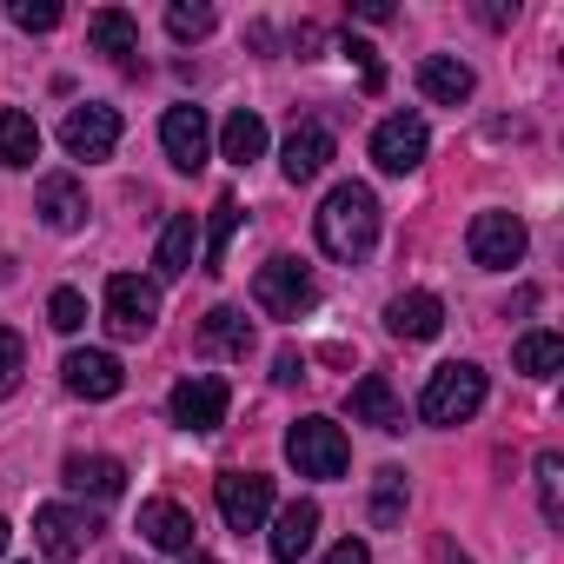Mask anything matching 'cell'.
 I'll list each match as a JSON object with an SVG mask.
<instances>
[{
    "label": "cell",
    "mask_w": 564,
    "mask_h": 564,
    "mask_svg": "<svg viewBox=\"0 0 564 564\" xmlns=\"http://www.w3.org/2000/svg\"><path fill=\"white\" fill-rule=\"evenodd\" d=\"M313 232H319V246L333 252V259H366L372 246H379V199H372V186H359V180H339L333 193H326V206L313 213Z\"/></svg>",
    "instance_id": "obj_1"
},
{
    "label": "cell",
    "mask_w": 564,
    "mask_h": 564,
    "mask_svg": "<svg viewBox=\"0 0 564 564\" xmlns=\"http://www.w3.org/2000/svg\"><path fill=\"white\" fill-rule=\"evenodd\" d=\"M478 405H485V372L465 366V359L438 366V372L425 379V392H419V419H425V425H465Z\"/></svg>",
    "instance_id": "obj_2"
},
{
    "label": "cell",
    "mask_w": 564,
    "mask_h": 564,
    "mask_svg": "<svg viewBox=\"0 0 564 564\" xmlns=\"http://www.w3.org/2000/svg\"><path fill=\"white\" fill-rule=\"evenodd\" d=\"M252 300H259V313H272V319H300V313L319 306V286H313V272H306L300 259H265V265L252 272Z\"/></svg>",
    "instance_id": "obj_3"
},
{
    "label": "cell",
    "mask_w": 564,
    "mask_h": 564,
    "mask_svg": "<svg viewBox=\"0 0 564 564\" xmlns=\"http://www.w3.org/2000/svg\"><path fill=\"white\" fill-rule=\"evenodd\" d=\"M286 458L300 465V478H346L352 445H346V432H339L333 419H300V425L286 432Z\"/></svg>",
    "instance_id": "obj_4"
},
{
    "label": "cell",
    "mask_w": 564,
    "mask_h": 564,
    "mask_svg": "<svg viewBox=\"0 0 564 564\" xmlns=\"http://www.w3.org/2000/svg\"><path fill=\"white\" fill-rule=\"evenodd\" d=\"M160 319V286L140 272H113L107 279V333L113 339H147Z\"/></svg>",
    "instance_id": "obj_5"
},
{
    "label": "cell",
    "mask_w": 564,
    "mask_h": 564,
    "mask_svg": "<svg viewBox=\"0 0 564 564\" xmlns=\"http://www.w3.org/2000/svg\"><path fill=\"white\" fill-rule=\"evenodd\" d=\"M94 538H100V518L80 511V505H41V511H34V544H41L47 557H61V564L87 557Z\"/></svg>",
    "instance_id": "obj_6"
},
{
    "label": "cell",
    "mask_w": 564,
    "mask_h": 564,
    "mask_svg": "<svg viewBox=\"0 0 564 564\" xmlns=\"http://www.w3.org/2000/svg\"><path fill=\"white\" fill-rule=\"evenodd\" d=\"M465 252H471V265H485V272L518 265V259H524V219H518V213H478L471 232H465Z\"/></svg>",
    "instance_id": "obj_7"
},
{
    "label": "cell",
    "mask_w": 564,
    "mask_h": 564,
    "mask_svg": "<svg viewBox=\"0 0 564 564\" xmlns=\"http://www.w3.org/2000/svg\"><path fill=\"white\" fill-rule=\"evenodd\" d=\"M226 405H232V386L213 379V372H193V379L173 386V425H186V432H219Z\"/></svg>",
    "instance_id": "obj_8"
},
{
    "label": "cell",
    "mask_w": 564,
    "mask_h": 564,
    "mask_svg": "<svg viewBox=\"0 0 564 564\" xmlns=\"http://www.w3.org/2000/svg\"><path fill=\"white\" fill-rule=\"evenodd\" d=\"M61 147H67L74 160H107V153L120 147V113H113V107H100V100L74 107V113L61 120Z\"/></svg>",
    "instance_id": "obj_9"
},
{
    "label": "cell",
    "mask_w": 564,
    "mask_h": 564,
    "mask_svg": "<svg viewBox=\"0 0 564 564\" xmlns=\"http://www.w3.org/2000/svg\"><path fill=\"white\" fill-rule=\"evenodd\" d=\"M219 518L232 531H259V518L272 511V478L265 471H219Z\"/></svg>",
    "instance_id": "obj_10"
},
{
    "label": "cell",
    "mask_w": 564,
    "mask_h": 564,
    "mask_svg": "<svg viewBox=\"0 0 564 564\" xmlns=\"http://www.w3.org/2000/svg\"><path fill=\"white\" fill-rule=\"evenodd\" d=\"M425 147H432V133H425L419 113H392V120H379V133H372V160H379L386 173H412V166L425 160Z\"/></svg>",
    "instance_id": "obj_11"
},
{
    "label": "cell",
    "mask_w": 564,
    "mask_h": 564,
    "mask_svg": "<svg viewBox=\"0 0 564 564\" xmlns=\"http://www.w3.org/2000/svg\"><path fill=\"white\" fill-rule=\"evenodd\" d=\"M206 107H166V120H160V147H166V160L180 166V173H199L206 166Z\"/></svg>",
    "instance_id": "obj_12"
},
{
    "label": "cell",
    "mask_w": 564,
    "mask_h": 564,
    "mask_svg": "<svg viewBox=\"0 0 564 564\" xmlns=\"http://www.w3.org/2000/svg\"><path fill=\"white\" fill-rule=\"evenodd\" d=\"M326 160H333V127H326V120H300V127L286 133V153H279V166H286V180H293V186L319 180V173H326Z\"/></svg>",
    "instance_id": "obj_13"
},
{
    "label": "cell",
    "mask_w": 564,
    "mask_h": 564,
    "mask_svg": "<svg viewBox=\"0 0 564 564\" xmlns=\"http://www.w3.org/2000/svg\"><path fill=\"white\" fill-rule=\"evenodd\" d=\"M61 372H67L74 399H120V386H127V372H120L113 352H67Z\"/></svg>",
    "instance_id": "obj_14"
},
{
    "label": "cell",
    "mask_w": 564,
    "mask_h": 564,
    "mask_svg": "<svg viewBox=\"0 0 564 564\" xmlns=\"http://www.w3.org/2000/svg\"><path fill=\"white\" fill-rule=\"evenodd\" d=\"M319 538V505L313 498H293L286 511L272 518V564H300Z\"/></svg>",
    "instance_id": "obj_15"
},
{
    "label": "cell",
    "mask_w": 564,
    "mask_h": 564,
    "mask_svg": "<svg viewBox=\"0 0 564 564\" xmlns=\"http://www.w3.org/2000/svg\"><path fill=\"white\" fill-rule=\"evenodd\" d=\"M471 87H478V80H471V67H465L458 54H425V61H419V94H425L432 107H465Z\"/></svg>",
    "instance_id": "obj_16"
},
{
    "label": "cell",
    "mask_w": 564,
    "mask_h": 564,
    "mask_svg": "<svg viewBox=\"0 0 564 564\" xmlns=\"http://www.w3.org/2000/svg\"><path fill=\"white\" fill-rule=\"evenodd\" d=\"M352 419L372 425V432H405V405H399V392H392L386 372H366L352 386Z\"/></svg>",
    "instance_id": "obj_17"
},
{
    "label": "cell",
    "mask_w": 564,
    "mask_h": 564,
    "mask_svg": "<svg viewBox=\"0 0 564 564\" xmlns=\"http://www.w3.org/2000/svg\"><path fill=\"white\" fill-rule=\"evenodd\" d=\"M34 206H41V219H47L54 232H74V226L87 219V186H80L74 173H47L41 193H34Z\"/></svg>",
    "instance_id": "obj_18"
},
{
    "label": "cell",
    "mask_w": 564,
    "mask_h": 564,
    "mask_svg": "<svg viewBox=\"0 0 564 564\" xmlns=\"http://www.w3.org/2000/svg\"><path fill=\"white\" fill-rule=\"evenodd\" d=\"M386 326L399 339H438L445 333V306H438V293H399L386 306Z\"/></svg>",
    "instance_id": "obj_19"
},
{
    "label": "cell",
    "mask_w": 564,
    "mask_h": 564,
    "mask_svg": "<svg viewBox=\"0 0 564 564\" xmlns=\"http://www.w3.org/2000/svg\"><path fill=\"white\" fill-rule=\"evenodd\" d=\"M140 531H147V544H160V551H193V511L173 505V498H147V505H140Z\"/></svg>",
    "instance_id": "obj_20"
},
{
    "label": "cell",
    "mask_w": 564,
    "mask_h": 564,
    "mask_svg": "<svg viewBox=\"0 0 564 564\" xmlns=\"http://www.w3.org/2000/svg\"><path fill=\"white\" fill-rule=\"evenodd\" d=\"M87 41L107 54V61H120V67H133V54H140V21L127 14V8H100L94 21H87Z\"/></svg>",
    "instance_id": "obj_21"
},
{
    "label": "cell",
    "mask_w": 564,
    "mask_h": 564,
    "mask_svg": "<svg viewBox=\"0 0 564 564\" xmlns=\"http://www.w3.org/2000/svg\"><path fill=\"white\" fill-rule=\"evenodd\" d=\"M199 352H219V359H252V319L232 313V306H213L206 326H199Z\"/></svg>",
    "instance_id": "obj_22"
},
{
    "label": "cell",
    "mask_w": 564,
    "mask_h": 564,
    "mask_svg": "<svg viewBox=\"0 0 564 564\" xmlns=\"http://www.w3.org/2000/svg\"><path fill=\"white\" fill-rule=\"evenodd\" d=\"M67 491H80V498H100V505H107V498H120V491H127V465H120V458H100V452H94V458L80 452V458H67Z\"/></svg>",
    "instance_id": "obj_23"
},
{
    "label": "cell",
    "mask_w": 564,
    "mask_h": 564,
    "mask_svg": "<svg viewBox=\"0 0 564 564\" xmlns=\"http://www.w3.org/2000/svg\"><path fill=\"white\" fill-rule=\"evenodd\" d=\"M193 252H199V219L193 213H173L166 232H160V252H153L160 279H186L193 272Z\"/></svg>",
    "instance_id": "obj_24"
},
{
    "label": "cell",
    "mask_w": 564,
    "mask_h": 564,
    "mask_svg": "<svg viewBox=\"0 0 564 564\" xmlns=\"http://www.w3.org/2000/svg\"><path fill=\"white\" fill-rule=\"evenodd\" d=\"M41 160V127L21 107H0V166H34Z\"/></svg>",
    "instance_id": "obj_25"
},
{
    "label": "cell",
    "mask_w": 564,
    "mask_h": 564,
    "mask_svg": "<svg viewBox=\"0 0 564 564\" xmlns=\"http://www.w3.org/2000/svg\"><path fill=\"white\" fill-rule=\"evenodd\" d=\"M219 153H226L232 166H252V160L265 153V120H259L252 107L226 113V127H219Z\"/></svg>",
    "instance_id": "obj_26"
},
{
    "label": "cell",
    "mask_w": 564,
    "mask_h": 564,
    "mask_svg": "<svg viewBox=\"0 0 564 564\" xmlns=\"http://www.w3.org/2000/svg\"><path fill=\"white\" fill-rule=\"evenodd\" d=\"M511 366L531 372V379H551V372L564 366V339H557V333H524V339L511 346Z\"/></svg>",
    "instance_id": "obj_27"
},
{
    "label": "cell",
    "mask_w": 564,
    "mask_h": 564,
    "mask_svg": "<svg viewBox=\"0 0 564 564\" xmlns=\"http://www.w3.org/2000/svg\"><path fill=\"white\" fill-rule=\"evenodd\" d=\"M232 232H239V199H219L213 206V226H206V272H226V246H232Z\"/></svg>",
    "instance_id": "obj_28"
},
{
    "label": "cell",
    "mask_w": 564,
    "mask_h": 564,
    "mask_svg": "<svg viewBox=\"0 0 564 564\" xmlns=\"http://www.w3.org/2000/svg\"><path fill=\"white\" fill-rule=\"evenodd\" d=\"M538 505H544V524H564V458L557 452H538Z\"/></svg>",
    "instance_id": "obj_29"
},
{
    "label": "cell",
    "mask_w": 564,
    "mask_h": 564,
    "mask_svg": "<svg viewBox=\"0 0 564 564\" xmlns=\"http://www.w3.org/2000/svg\"><path fill=\"white\" fill-rule=\"evenodd\" d=\"M405 498H412V491H405V471L386 465L379 485H372V524H399V518H405Z\"/></svg>",
    "instance_id": "obj_30"
},
{
    "label": "cell",
    "mask_w": 564,
    "mask_h": 564,
    "mask_svg": "<svg viewBox=\"0 0 564 564\" xmlns=\"http://www.w3.org/2000/svg\"><path fill=\"white\" fill-rule=\"evenodd\" d=\"M166 34L173 41H206L213 34V8H206V0H173V8H166Z\"/></svg>",
    "instance_id": "obj_31"
},
{
    "label": "cell",
    "mask_w": 564,
    "mask_h": 564,
    "mask_svg": "<svg viewBox=\"0 0 564 564\" xmlns=\"http://www.w3.org/2000/svg\"><path fill=\"white\" fill-rule=\"evenodd\" d=\"M8 21H14L21 34H54V28H61V0H14Z\"/></svg>",
    "instance_id": "obj_32"
},
{
    "label": "cell",
    "mask_w": 564,
    "mask_h": 564,
    "mask_svg": "<svg viewBox=\"0 0 564 564\" xmlns=\"http://www.w3.org/2000/svg\"><path fill=\"white\" fill-rule=\"evenodd\" d=\"M21 372H28V339L21 333H0V399L21 392Z\"/></svg>",
    "instance_id": "obj_33"
},
{
    "label": "cell",
    "mask_w": 564,
    "mask_h": 564,
    "mask_svg": "<svg viewBox=\"0 0 564 564\" xmlns=\"http://www.w3.org/2000/svg\"><path fill=\"white\" fill-rule=\"evenodd\" d=\"M47 326H54V333H80V326H87V300H80L74 286H61V293L47 300Z\"/></svg>",
    "instance_id": "obj_34"
},
{
    "label": "cell",
    "mask_w": 564,
    "mask_h": 564,
    "mask_svg": "<svg viewBox=\"0 0 564 564\" xmlns=\"http://www.w3.org/2000/svg\"><path fill=\"white\" fill-rule=\"evenodd\" d=\"M272 379H279V386H300V379H306V352H300V346H279V352H272Z\"/></svg>",
    "instance_id": "obj_35"
},
{
    "label": "cell",
    "mask_w": 564,
    "mask_h": 564,
    "mask_svg": "<svg viewBox=\"0 0 564 564\" xmlns=\"http://www.w3.org/2000/svg\"><path fill=\"white\" fill-rule=\"evenodd\" d=\"M346 54L359 61V74H366V94H379V87H386V67H379V54H372L366 41H346Z\"/></svg>",
    "instance_id": "obj_36"
},
{
    "label": "cell",
    "mask_w": 564,
    "mask_h": 564,
    "mask_svg": "<svg viewBox=\"0 0 564 564\" xmlns=\"http://www.w3.org/2000/svg\"><path fill=\"white\" fill-rule=\"evenodd\" d=\"M326 564H372V551H366L359 538H339V544L326 551Z\"/></svg>",
    "instance_id": "obj_37"
},
{
    "label": "cell",
    "mask_w": 564,
    "mask_h": 564,
    "mask_svg": "<svg viewBox=\"0 0 564 564\" xmlns=\"http://www.w3.org/2000/svg\"><path fill=\"white\" fill-rule=\"evenodd\" d=\"M432 564H471V557H465L452 538H432Z\"/></svg>",
    "instance_id": "obj_38"
},
{
    "label": "cell",
    "mask_w": 564,
    "mask_h": 564,
    "mask_svg": "<svg viewBox=\"0 0 564 564\" xmlns=\"http://www.w3.org/2000/svg\"><path fill=\"white\" fill-rule=\"evenodd\" d=\"M186 564H219V557H199V551H193V557H186Z\"/></svg>",
    "instance_id": "obj_39"
},
{
    "label": "cell",
    "mask_w": 564,
    "mask_h": 564,
    "mask_svg": "<svg viewBox=\"0 0 564 564\" xmlns=\"http://www.w3.org/2000/svg\"><path fill=\"white\" fill-rule=\"evenodd\" d=\"M0 551H8V518H0Z\"/></svg>",
    "instance_id": "obj_40"
},
{
    "label": "cell",
    "mask_w": 564,
    "mask_h": 564,
    "mask_svg": "<svg viewBox=\"0 0 564 564\" xmlns=\"http://www.w3.org/2000/svg\"><path fill=\"white\" fill-rule=\"evenodd\" d=\"M127 564H133V557H127Z\"/></svg>",
    "instance_id": "obj_41"
}]
</instances>
